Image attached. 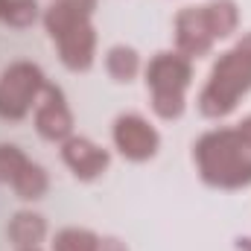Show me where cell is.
Segmentation results:
<instances>
[{
  "mask_svg": "<svg viewBox=\"0 0 251 251\" xmlns=\"http://www.w3.org/2000/svg\"><path fill=\"white\" fill-rule=\"evenodd\" d=\"M193 158L204 184L219 190H240L251 184V146L237 128L207 131L196 146Z\"/></svg>",
  "mask_w": 251,
  "mask_h": 251,
  "instance_id": "cell-1",
  "label": "cell"
},
{
  "mask_svg": "<svg viewBox=\"0 0 251 251\" xmlns=\"http://www.w3.org/2000/svg\"><path fill=\"white\" fill-rule=\"evenodd\" d=\"M251 91V32L237 41L219 62L213 64L204 91L199 94V111L204 117H225Z\"/></svg>",
  "mask_w": 251,
  "mask_h": 251,
  "instance_id": "cell-2",
  "label": "cell"
},
{
  "mask_svg": "<svg viewBox=\"0 0 251 251\" xmlns=\"http://www.w3.org/2000/svg\"><path fill=\"white\" fill-rule=\"evenodd\" d=\"M44 24L50 38L59 47V56L70 70H88L94 64V47H97V35L91 26V12L67 3V0H56L47 12H44Z\"/></svg>",
  "mask_w": 251,
  "mask_h": 251,
  "instance_id": "cell-3",
  "label": "cell"
},
{
  "mask_svg": "<svg viewBox=\"0 0 251 251\" xmlns=\"http://www.w3.org/2000/svg\"><path fill=\"white\" fill-rule=\"evenodd\" d=\"M193 79L190 59L181 53H158L146 64V88L152 91V108L164 120H176L184 111V94Z\"/></svg>",
  "mask_w": 251,
  "mask_h": 251,
  "instance_id": "cell-4",
  "label": "cell"
},
{
  "mask_svg": "<svg viewBox=\"0 0 251 251\" xmlns=\"http://www.w3.org/2000/svg\"><path fill=\"white\" fill-rule=\"evenodd\" d=\"M47 79L38 64L18 62L3 70L0 76V117L3 120H21L32 111L44 91Z\"/></svg>",
  "mask_w": 251,
  "mask_h": 251,
  "instance_id": "cell-5",
  "label": "cell"
},
{
  "mask_svg": "<svg viewBox=\"0 0 251 251\" xmlns=\"http://www.w3.org/2000/svg\"><path fill=\"white\" fill-rule=\"evenodd\" d=\"M114 146L128 161H149L158 152L161 137L140 114H123L114 120Z\"/></svg>",
  "mask_w": 251,
  "mask_h": 251,
  "instance_id": "cell-6",
  "label": "cell"
},
{
  "mask_svg": "<svg viewBox=\"0 0 251 251\" xmlns=\"http://www.w3.org/2000/svg\"><path fill=\"white\" fill-rule=\"evenodd\" d=\"M213 41H216V35L210 29L204 6H187L176 15V47L181 56H187V59L207 56L213 50Z\"/></svg>",
  "mask_w": 251,
  "mask_h": 251,
  "instance_id": "cell-7",
  "label": "cell"
},
{
  "mask_svg": "<svg viewBox=\"0 0 251 251\" xmlns=\"http://www.w3.org/2000/svg\"><path fill=\"white\" fill-rule=\"evenodd\" d=\"M35 128L41 137L62 140V143L73 131V114L67 108V100H64L62 88H56L53 82L44 85V91L35 102Z\"/></svg>",
  "mask_w": 251,
  "mask_h": 251,
  "instance_id": "cell-8",
  "label": "cell"
},
{
  "mask_svg": "<svg viewBox=\"0 0 251 251\" xmlns=\"http://www.w3.org/2000/svg\"><path fill=\"white\" fill-rule=\"evenodd\" d=\"M62 158L64 164L73 170L76 178L82 181H94L108 170V152L97 143H91L88 137H67L62 143Z\"/></svg>",
  "mask_w": 251,
  "mask_h": 251,
  "instance_id": "cell-9",
  "label": "cell"
},
{
  "mask_svg": "<svg viewBox=\"0 0 251 251\" xmlns=\"http://www.w3.org/2000/svg\"><path fill=\"white\" fill-rule=\"evenodd\" d=\"M44 234H47V222H44L41 213L21 210L9 222V240L18 249H38V243L44 240Z\"/></svg>",
  "mask_w": 251,
  "mask_h": 251,
  "instance_id": "cell-10",
  "label": "cell"
},
{
  "mask_svg": "<svg viewBox=\"0 0 251 251\" xmlns=\"http://www.w3.org/2000/svg\"><path fill=\"white\" fill-rule=\"evenodd\" d=\"M105 67H108V73H111L117 82H131V79L137 76V70H140V56H137L134 47L117 44V47L108 50V56H105Z\"/></svg>",
  "mask_w": 251,
  "mask_h": 251,
  "instance_id": "cell-11",
  "label": "cell"
},
{
  "mask_svg": "<svg viewBox=\"0 0 251 251\" xmlns=\"http://www.w3.org/2000/svg\"><path fill=\"white\" fill-rule=\"evenodd\" d=\"M12 187H15V193H18L21 199L32 201V199H41V196L47 193L50 181H47V173H44L38 164H32V161H29V167H26V170L12 181Z\"/></svg>",
  "mask_w": 251,
  "mask_h": 251,
  "instance_id": "cell-12",
  "label": "cell"
},
{
  "mask_svg": "<svg viewBox=\"0 0 251 251\" xmlns=\"http://www.w3.org/2000/svg\"><path fill=\"white\" fill-rule=\"evenodd\" d=\"M53 251H100V237L85 228H64L53 240Z\"/></svg>",
  "mask_w": 251,
  "mask_h": 251,
  "instance_id": "cell-13",
  "label": "cell"
},
{
  "mask_svg": "<svg viewBox=\"0 0 251 251\" xmlns=\"http://www.w3.org/2000/svg\"><path fill=\"white\" fill-rule=\"evenodd\" d=\"M26 167H29V158H26L18 146H12V143H0V181L12 184Z\"/></svg>",
  "mask_w": 251,
  "mask_h": 251,
  "instance_id": "cell-14",
  "label": "cell"
},
{
  "mask_svg": "<svg viewBox=\"0 0 251 251\" xmlns=\"http://www.w3.org/2000/svg\"><path fill=\"white\" fill-rule=\"evenodd\" d=\"M35 18H38V3H35V0H9V3H6L3 21H6L9 26L24 29V26H29Z\"/></svg>",
  "mask_w": 251,
  "mask_h": 251,
  "instance_id": "cell-15",
  "label": "cell"
},
{
  "mask_svg": "<svg viewBox=\"0 0 251 251\" xmlns=\"http://www.w3.org/2000/svg\"><path fill=\"white\" fill-rule=\"evenodd\" d=\"M100 251H128L120 243V240H114V237H108V240H100Z\"/></svg>",
  "mask_w": 251,
  "mask_h": 251,
  "instance_id": "cell-16",
  "label": "cell"
},
{
  "mask_svg": "<svg viewBox=\"0 0 251 251\" xmlns=\"http://www.w3.org/2000/svg\"><path fill=\"white\" fill-rule=\"evenodd\" d=\"M237 131L243 134V140H246V143H249V146H251V117H246L243 123L237 126Z\"/></svg>",
  "mask_w": 251,
  "mask_h": 251,
  "instance_id": "cell-17",
  "label": "cell"
},
{
  "mask_svg": "<svg viewBox=\"0 0 251 251\" xmlns=\"http://www.w3.org/2000/svg\"><path fill=\"white\" fill-rule=\"evenodd\" d=\"M67 3H76V6H82V9H94V0H67Z\"/></svg>",
  "mask_w": 251,
  "mask_h": 251,
  "instance_id": "cell-18",
  "label": "cell"
},
{
  "mask_svg": "<svg viewBox=\"0 0 251 251\" xmlns=\"http://www.w3.org/2000/svg\"><path fill=\"white\" fill-rule=\"evenodd\" d=\"M240 249H243V251H251V240H240Z\"/></svg>",
  "mask_w": 251,
  "mask_h": 251,
  "instance_id": "cell-19",
  "label": "cell"
},
{
  "mask_svg": "<svg viewBox=\"0 0 251 251\" xmlns=\"http://www.w3.org/2000/svg\"><path fill=\"white\" fill-rule=\"evenodd\" d=\"M6 3H9V0H0V21H3V15H6Z\"/></svg>",
  "mask_w": 251,
  "mask_h": 251,
  "instance_id": "cell-20",
  "label": "cell"
},
{
  "mask_svg": "<svg viewBox=\"0 0 251 251\" xmlns=\"http://www.w3.org/2000/svg\"><path fill=\"white\" fill-rule=\"evenodd\" d=\"M21 251H38V249H21Z\"/></svg>",
  "mask_w": 251,
  "mask_h": 251,
  "instance_id": "cell-21",
  "label": "cell"
}]
</instances>
